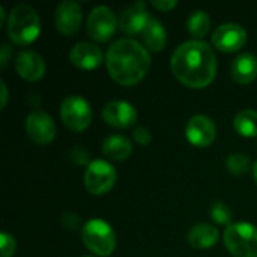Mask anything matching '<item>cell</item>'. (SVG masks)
Segmentation results:
<instances>
[{"instance_id":"1","label":"cell","mask_w":257,"mask_h":257,"mask_svg":"<svg viewBox=\"0 0 257 257\" xmlns=\"http://www.w3.org/2000/svg\"><path fill=\"white\" fill-rule=\"evenodd\" d=\"M170 68L184 86L203 89L214 81L217 74L215 51L203 41H187L175 50Z\"/></svg>"},{"instance_id":"2","label":"cell","mask_w":257,"mask_h":257,"mask_svg":"<svg viewBox=\"0 0 257 257\" xmlns=\"http://www.w3.org/2000/svg\"><path fill=\"white\" fill-rule=\"evenodd\" d=\"M105 63L113 81L128 87L145 78L151 68V56L149 51L136 39L122 38L110 45Z\"/></svg>"},{"instance_id":"3","label":"cell","mask_w":257,"mask_h":257,"mask_svg":"<svg viewBox=\"0 0 257 257\" xmlns=\"http://www.w3.org/2000/svg\"><path fill=\"white\" fill-rule=\"evenodd\" d=\"M6 32L15 45H29L38 39L41 33V20L30 5H17L8 15Z\"/></svg>"},{"instance_id":"4","label":"cell","mask_w":257,"mask_h":257,"mask_svg":"<svg viewBox=\"0 0 257 257\" xmlns=\"http://www.w3.org/2000/svg\"><path fill=\"white\" fill-rule=\"evenodd\" d=\"M81 241L89 251L101 257L110 256L116 248V235L111 226L99 218H92L83 226Z\"/></svg>"},{"instance_id":"5","label":"cell","mask_w":257,"mask_h":257,"mask_svg":"<svg viewBox=\"0 0 257 257\" xmlns=\"http://www.w3.org/2000/svg\"><path fill=\"white\" fill-rule=\"evenodd\" d=\"M223 241L233 257H257V227L250 223L230 224Z\"/></svg>"},{"instance_id":"6","label":"cell","mask_w":257,"mask_h":257,"mask_svg":"<svg viewBox=\"0 0 257 257\" xmlns=\"http://www.w3.org/2000/svg\"><path fill=\"white\" fill-rule=\"evenodd\" d=\"M83 179H84V187L90 194L104 196L110 193L111 188L114 187L117 179V172L110 163L104 160H95L89 163Z\"/></svg>"},{"instance_id":"7","label":"cell","mask_w":257,"mask_h":257,"mask_svg":"<svg viewBox=\"0 0 257 257\" xmlns=\"http://www.w3.org/2000/svg\"><path fill=\"white\" fill-rule=\"evenodd\" d=\"M60 119L71 131L81 133L92 122L90 104L80 95L66 96L60 105Z\"/></svg>"},{"instance_id":"8","label":"cell","mask_w":257,"mask_h":257,"mask_svg":"<svg viewBox=\"0 0 257 257\" xmlns=\"http://www.w3.org/2000/svg\"><path fill=\"white\" fill-rule=\"evenodd\" d=\"M87 35L96 42H107L111 39L119 27V18L108 6H96L87 17Z\"/></svg>"},{"instance_id":"9","label":"cell","mask_w":257,"mask_h":257,"mask_svg":"<svg viewBox=\"0 0 257 257\" xmlns=\"http://www.w3.org/2000/svg\"><path fill=\"white\" fill-rule=\"evenodd\" d=\"M26 133L33 143L45 146L56 137V123L45 111L35 110L26 119Z\"/></svg>"},{"instance_id":"10","label":"cell","mask_w":257,"mask_h":257,"mask_svg":"<svg viewBox=\"0 0 257 257\" xmlns=\"http://www.w3.org/2000/svg\"><path fill=\"white\" fill-rule=\"evenodd\" d=\"M247 42V32L236 23H224L212 33V44L223 53H235Z\"/></svg>"},{"instance_id":"11","label":"cell","mask_w":257,"mask_h":257,"mask_svg":"<svg viewBox=\"0 0 257 257\" xmlns=\"http://www.w3.org/2000/svg\"><path fill=\"white\" fill-rule=\"evenodd\" d=\"M187 140L197 148H208L217 139V126L214 120L205 114L193 116L187 123Z\"/></svg>"},{"instance_id":"12","label":"cell","mask_w":257,"mask_h":257,"mask_svg":"<svg viewBox=\"0 0 257 257\" xmlns=\"http://www.w3.org/2000/svg\"><path fill=\"white\" fill-rule=\"evenodd\" d=\"M81 20H83V14L77 2L65 0L57 5L54 12V23H56V29L62 35L69 36L78 32L81 27Z\"/></svg>"},{"instance_id":"13","label":"cell","mask_w":257,"mask_h":257,"mask_svg":"<svg viewBox=\"0 0 257 257\" xmlns=\"http://www.w3.org/2000/svg\"><path fill=\"white\" fill-rule=\"evenodd\" d=\"M151 21L149 12L145 2H136L134 5L123 9L119 15V29L125 35H139L143 33Z\"/></svg>"},{"instance_id":"14","label":"cell","mask_w":257,"mask_h":257,"mask_svg":"<svg viewBox=\"0 0 257 257\" xmlns=\"http://www.w3.org/2000/svg\"><path fill=\"white\" fill-rule=\"evenodd\" d=\"M102 119L113 128H130L137 122V111L130 102L116 99L104 105Z\"/></svg>"},{"instance_id":"15","label":"cell","mask_w":257,"mask_h":257,"mask_svg":"<svg viewBox=\"0 0 257 257\" xmlns=\"http://www.w3.org/2000/svg\"><path fill=\"white\" fill-rule=\"evenodd\" d=\"M15 69L21 78L27 81H38L45 74V62L38 53L24 50L15 60Z\"/></svg>"},{"instance_id":"16","label":"cell","mask_w":257,"mask_h":257,"mask_svg":"<svg viewBox=\"0 0 257 257\" xmlns=\"http://www.w3.org/2000/svg\"><path fill=\"white\" fill-rule=\"evenodd\" d=\"M69 60L80 69H95L102 63V51L90 42H78L69 51Z\"/></svg>"},{"instance_id":"17","label":"cell","mask_w":257,"mask_h":257,"mask_svg":"<svg viewBox=\"0 0 257 257\" xmlns=\"http://www.w3.org/2000/svg\"><path fill=\"white\" fill-rule=\"evenodd\" d=\"M230 74L235 83L238 84H250L257 77V57L251 53H241L232 62Z\"/></svg>"},{"instance_id":"18","label":"cell","mask_w":257,"mask_h":257,"mask_svg":"<svg viewBox=\"0 0 257 257\" xmlns=\"http://www.w3.org/2000/svg\"><path fill=\"white\" fill-rule=\"evenodd\" d=\"M187 239H188V244L193 248L206 250V248H211V247H214L217 244L218 230L211 224L200 223V224H196V226H193L190 229V232L187 235Z\"/></svg>"},{"instance_id":"19","label":"cell","mask_w":257,"mask_h":257,"mask_svg":"<svg viewBox=\"0 0 257 257\" xmlns=\"http://www.w3.org/2000/svg\"><path fill=\"white\" fill-rule=\"evenodd\" d=\"M102 152L108 160L125 161L133 154V145L126 137L114 134L102 142Z\"/></svg>"},{"instance_id":"20","label":"cell","mask_w":257,"mask_h":257,"mask_svg":"<svg viewBox=\"0 0 257 257\" xmlns=\"http://www.w3.org/2000/svg\"><path fill=\"white\" fill-rule=\"evenodd\" d=\"M142 38L151 51H161L167 44V32L161 21L155 18H151L148 27L142 33Z\"/></svg>"},{"instance_id":"21","label":"cell","mask_w":257,"mask_h":257,"mask_svg":"<svg viewBox=\"0 0 257 257\" xmlns=\"http://www.w3.org/2000/svg\"><path fill=\"white\" fill-rule=\"evenodd\" d=\"M236 133L242 137H257V111L245 108L239 111L233 119Z\"/></svg>"},{"instance_id":"22","label":"cell","mask_w":257,"mask_h":257,"mask_svg":"<svg viewBox=\"0 0 257 257\" xmlns=\"http://www.w3.org/2000/svg\"><path fill=\"white\" fill-rule=\"evenodd\" d=\"M187 29L193 38H197L200 41L202 38H205L208 35V32L211 29V17L208 15V12L197 9L188 17Z\"/></svg>"},{"instance_id":"23","label":"cell","mask_w":257,"mask_h":257,"mask_svg":"<svg viewBox=\"0 0 257 257\" xmlns=\"http://www.w3.org/2000/svg\"><path fill=\"white\" fill-rule=\"evenodd\" d=\"M226 167L233 175H245L250 170V158L245 154H233L226 160Z\"/></svg>"},{"instance_id":"24","label":"cell","mask_w":257,"mask_h":257,"mask_svg":"<svg viewBox=\"0 0 257 257\" xmlns=\"http://www.w3.org/2000/svg\"><path fill=\"white\" fill-rule=\"evenodd\" d=\"M211 218L221 224V226H230L232 223V211L229 209L227 205H224L223 202H215L211 206Z\"/></svg>"},{"instance_id":"25","label":"cell","mask_w":257,"mask_h":257,"mask_svg":"<svg viewBox=\"0 0 257 257\" xmlns=\"http://www.w3.org/2000/svg\"><path fill=\"white\" fill-rule=\"evenodd\" d=\"M15 248H17V244H15L14 236L6 232H2V235H0V257L14 256Z\"/></svg>"},{"instance_id":"26","label":"cell","mask_w":257,"mask_h":257,"mask_svg":"<svg viewBox=\"0 0 257 257\" xmlns=\"http://www.w3.org/2000/svg\"><path fill=\"white\" fill-rule=\"evenodd\" d=\"M133 137H134L136 143L140 146H148L152 142V134L145 126H137L133 133Z\"/></svg>"},{"instance_id":"27","label":"cell","mask_w":257,"mask_h":257,"mask_svg":"<svg viewBox=\"0 0 257 257\" xmlns=\"http://www.w3.org/2000/svg\"><path fill=\"white\" fill-rule=\"evenodd\" d=\"M151 5L154 8H157L158 11H161V12H169L173 8H176L178 2L176 0H152Z\"/></svg>"},{"instance_id":"28","label":"cell","mask_w":257,"mask_h":257,"mask_svg":"<svg viewBox=\"0 0 257 257\" xmlns=\"http://www.w3.org/2000/svg\"><path fill=\"white\" fill-rule=\"evenodd\" d=\"M80 218H78V215H75V214H66L63 218H62V224L68 229V230H74V229H77L78 226H80Z\"/></svg>"},{"instance_id":"29","label":"cell","mask_w":257,"mask_h":257,"mask_svg":"<svg viewBox=\"0 0 257 257\" xmlns=\"http://www.w3.org/2000/svg\"><path fill=\"white\" fill-rule=\"evenodd\" d=\"M71 158L77 163V164H86L89 157H87V152L83 149V148H74L72 152H71Z\"/></svg>"},{"instance_id":"30","label":"cell","mask_w":257,"mask_h":257,"mask_svg":"<svg viewBox=\"0 0 257 257\" xmlns=\"http://www.w3.org/2000/svg\"><path fill=\"white\" fill-rule=\"evenodd\" d=\"M9 56H11V48H9L8 44H3L2 48H0V66L2 68H5L8 65Z\"/></svg>"},{"instance_id":"31","label":"cell","mask_w":257,"mask_h":257,"mask_svg":"<svg viewBox=\"0 0 257 257\" xmlns=\"http://www.w3.org/2000/svg\"><path fill=\"white\" fill-rule=\"evenodd\" d=\"M0 87H2V108H5L6 104H8V87H6V83L2 81Z\"/></svg>"},{"instance_id":"32","label":"cell","mask_w":257,"mask_h":257,"mask_svg":"<svg viewBox=\"0 0 257 257\" xmlns=\"http://www.w3.org/2000/svg\"><path fill=\"white\" fill-rule=\"evenodd\" d=\"M5 21V11H3V8H0V23H3Z\"/></svg>"},{"instance_id":"33","label":"cell","mask_w":257,"mask_h":257,"mask_svg":"<svg viewBox=\"0 0 257 257\" xmlns=\"http://www.w3.org/2000/svg\"><path fill=\"white\" fill-rule=\"evenodd\" d=\"M253 175H254V181H256V184H257V163L254 164V169H253Z\"/></svg>"}]
</instances>
